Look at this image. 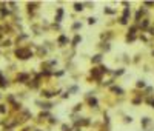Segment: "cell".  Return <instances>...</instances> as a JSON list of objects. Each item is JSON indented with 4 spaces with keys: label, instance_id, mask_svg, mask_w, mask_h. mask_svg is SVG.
Here are the masks:
<instances>
[{
    "label": "cell",
    "instance_id": "obj_15",
    "mask_svg": "<svg viewBox=\"0 0 154 131\" xmlns=\"http://www.w3.org/2000/svg\"><path fill=\"white\" fill-rule=\"evenodd\" d=\"M125 74V68H119V69H114V71H111V76L114 77H120Z\"/></svg>",
    "mask_w": 154,
    "mask_h": 131
},
{
    "label": "cell",
    "instance_id": "obj_13",
    "mask_svg": "<svg viewBox=\"0 0 154 131\" xmlns=\"http://www.w3.org/2000/svg\"><path fill=\"white\" fill-rule=\"evenodd\" d=\"M80 42H82V36H80V34H76V36H74V39L71 40V46H72V48H76V46L79 45Z\"/></svg>",
    "mask_w": 154,
    "mask_h": 131
},
{
    "label": "cell",
    "instance_id": "obj_5",
    "mask_svg": "<svg viewBox=\"0 0 154 131\" xmlns=\"http://www.w3.org/2000/svg\"><path fill=\"white\" fill-rule=\"evenodd\" d=\"M63 14H65V9H63V8H57L56 9V17H54V23L60 25V22L63 19Z\"/></svg>",
    "mask_w": 154,
    "mask_h": 131
},
{
    "label": "cell",
    "instance_id": "obj_26",
    "mask_svg": "<svg viewBox=\"0 0 154 131\" xmlns=\"http://www.w3.org/2000/svg\"><path fill=\"white\" fill-rule=\"evenodd\" d=\"M137 39V36H133V34H126V42H134Z\"/></svg>",
    "mask_w": 154,
    "mask_h": 131
},
{
    "label": "cell",
    "instance_id": "obj_12",
    "mask_svg": "<svg viewBox=\"0 0 154 131\" xmlns=\"http://www.w3.org/2000/svg\"><path fill=\"white\" fill-rule=\"evenodd\" d=\"M72 8H74L76 12H82L85 9V5H83V2H76L74 5H72Z\"/></svg>",
    "mask_w": 154,
    "mask_h": 131
},
{
    "label": "cell",
    "instance_id": "obj_29",
    "mask_svg": "<svg viewBox=\"0 0 154 131\" xmlns=\"http://www.w3.org/2000/svg\"><path fill=\"white\" fill-rule=\"evenodd\" d=\"M49 124H52V125H54V124H59V119L54 117V116H51V117H49Z\"/></svg>",
    "mask_w": 154,
    "mask_h": 131
},
{
    "label": "cell",
    "instance_id": "obj_4",
    "mask_svg": "<svg viewBox=\"0 0 154 131\" xmlns=\"http://www.w3.org/2000/svg\"><path fill=\"white\" fill-rule=\"evenodd\" d=\"M68 43H71V40H69V37L66 36V34H60V36L57 37V45L59 46H66Z\"/></svg>",
    "mask_w": 154,
    "mask_h": 131
},
{
    "label": "cell",
    "instance_id": "obj_34",
    "mask_svg": "<svg viewBox=\"0 0 154 131\" xmlns=\"http://www.w3.org/2000/svg\"><path fill=\"white\" fill-rule=\"evenodd\" d=\"M2 15H9V11H8V9H2Z\"/></svg>",
    "mask_w": 154,
    "mask_h": 131
},
{
    "label": "cell",
    "instance_id": "obj_25",
    "mask_svg": "<svg viewBox=\"0 0 154 131\" xmlns=\"http://www.w3.org/2000/svg\"><path fill=\"white\" fill-rule=\"evenodd\" d=\"M82 107H83L82 103H76V105H74V108H72V113H77V111H80V110H82Z\"/></svg>",
    "mask_w": 154,
    "mask_h": 131
},
{
    "label": "cell",
    "instance_id": "obj_11",
    "mask_svg": "<svg viewBox=\"0 0 154 131\" xmlns=\"http://www.w3.org/2000/svg\"><path fill=\"white\" fill-rule=\"evenodd\" d=\"M102 60H103V54H102V52H99V54H96V56L91 57V63H102Z\"/></svg>",
    "mask_w": 154,
    "mask_h": 131
},
{
    "label": "cell",
    "instance_id": "obj_31",
    "mask_svg": "<svg viewBox=\"0 0 154 131\" xmlns=\"http://www.w3.org/2000/svg\"><path fill=\"white\" fill-rule=\"evenodd\" d=\"M142 103V99H133V105H140Z\"/></svg>",
    "mask_w": 154,
    "mask_h": 131
},
{
    "label": "cell",
    "instance_id": "obj_23",
    "mask_svg": "<svg viewBox=\"0 0 154 131\" xmlns=\"http://www.w3.org/2000/svg\"><path fill=\"white\" fill-rule=\"evenodd\" d=\"M39 117L40 119H46V117H51V114H49V111H42Z\"/></svg>",
    "mask_w": 154,
    "mask_h": 131
},
{
    "label": "cell",
    "instance_id": "obj_20",
    "mask_svg": "<svg viewBox=\"0 0 154 131\" xmlns=\"http://www.w3.org/2000/svg\"><path fill=\"white\" fill-rule=\"evenodd\" d=\"M119 23L122 25V26H126L130 23V19H126V17H120V20H119Z\"/></svg>",
    "mask_w": 154,
    "mask_h": 131
},
{
    "label": "cell",
    "instance_id": "obj_8",
    "mask_svg": "<svg viewBox=\"0 0 154 131\" xmlns=\"http://www.w3.org/2000/svg\"><path fill=\"white\" fill-rule=\"evenodd\" d=\"M35 103H37L39 105V107L43 110V111H49L52 107H54V105L51 103V102H40V100H37V102H35Z\"/></svg>",
    "mask_w": 154,
    "mask_h": 131
},
{
    "label": "cell",
    "instance_id": "obj_9",
    "mask_svg": "<svg viewBox=\"0 0 154 131\" xmlns=\"http://www.w3.org/2000/svg\"><path fill=\"white\" fill-rule=\"evenodd\" d=\"M111 93H114V94H117V96H123V94H125V90L120 88V86H117V85H113V86H111Z\"/></svg>",
    "mask_w": 154,
    "mask_h": 131
},
{
    "label": "cell",
    "instance_id": "obj_35",
    "mask_svg": "<svg viewBox=\"0 0 154 131\" xmlns=\"http://www.w3.org/2000/svg\"><path fill=\"white\" fill-rule=\"evenodd\" d=\"M148 32H150V36H154V28H150Z\"/></svg>",
    "mask_w": 154,
    "mask_h": 131
},
{
    "label": "cell",
    "instance_id": "obj_36",
    "mask_svg": "<svg viewBox=\"0 0 154 131\" xmlns=\"http://www.w3.org/2000/svg\"><path fill=\"white\" fill-rule=\"evenodd\" d=\"M140 40H143V42H147L148 39H147V36H143V34H142V36H140Z\"/></svg>",
    "mask_w": 154,
    "mask_h": 131
},
{
    "label": "cell",
    "instance_id": "obj_39",
    "mask_svg": "<svg viewBox=\"0 0 154 131\" xmlns=\"http://www.w3.org/2000/svg\"><path fill=\"white\" fill-rule=\"evenodd\" d=\"M151 54H153V57H154V49H153V52H151Z\"/></svg>",
    "mask_w": 154,
    "mask_h": 131
},
{
    "label": "cell",
    "instance_id": "obj_7",
    "mask_svg": "<svg viewBox=\"0 0 154 131\" xmlns=\"http://www.w3.org/2000/svg\"><path fill=\"white\" fill-rule=\"evenodd\" d=\"M15 80L19 83H26V82H29V74L28 73H19Z\"/></svg>",
    "mask_w": 154,
    "mask_h": 131
},
{
    "label": "cell",
    "instance_id": "obj_28",
    "mask_svg": "<svg viewBox=\"0 0 154 131\" xmlns=\"http://www.w3.org/2000/svg\"><path fill=\"white\" fill-rule=\"evenodd\" d=\"M52 74H54V76H56V77H62L63 74H65V71H63V69H60V71H54Z\"/></svg>",
    "mask_w": 154,
    "mask_h": 131
},
{
    "label": "cell",
    "instance_id": "obj_2",
    "mask_svg": "<svg viewBox=\"0 0 154 131\" xmlns=\"http://www.w3.org/2000/svg\"><path fill=\"white\" fill-rule=\"evenodd\" d=\"M140 127H142L145 131H153V130H154V122H153L151 117L145 116V117L140 119Z\"/></svg>",
    "mask_w": 154,
    "mask_h": 131
},
{
    "label": "cell",
    "instance_id": "obj_17",
    "mask_svg": "<svg viewBox=\"0 0 154 131\" xmlns=\"http://www.w3.org/2000/svg\"><path fill=\"white\" fill-rule=\"evenodd\" d=\"M137 31H139V26L137 25H131L130 28H128V34H133V36H136Z\"/></svg>",
    "mask_w": 154,
    "mask_h": 131
},
{
    "label": "cell",
    "instance_id": "obj_19",
    "mask_svg": "<svg viewBox=\"0 0 154 131\" xmlns=\"http://www.w3.org/2000/svg\"><path fill=\"white\" fill-rule=\"evenodd\" d=\"M66 91H68V94H76V93L79 91V86H77V85H72V86H69Z\"/></svg>",
    "mask_w": 154,
    "mask_h": 131
},
{
    "label": "cell",
    "instance_id": "obj_16",
    "mask_svg": "<svg viewBox=\"0 0 154 131\" xmlns=\"http://www.w3.org/2000/svg\"><path fill=\"white\" fill-rule=\"evenodd\" d=\"M136 88H142V90H145V88H147V82H145L143 79H139V80L136 82Z\"/></svg>",
    "mask_w": 154,
    "mask_h": 131
},
{
    "label": "cell",
    "instance_id": "obj_22",
    "mask_svg": "<svg viewBox=\"0 0 154 131\" xmlns=\"http://www.w3.org/2000/svg\"><path fill=\"white\" fill-rule=\"evenodd\" d=\"M88 25H96L97 23V17H88Z\"/></svg>",
    "mask_w": 154,
    "mask_h": 131
},
{
    "label": "cell",
    "instance_id": "obj_37",
    "mask_svg": "<svg viewBox=\"0 0 154 131\" xmlns=\"http://www.w3.org/2000/svg\"><path fill=\"white\" fill-rule=\"evenodd\" d=\"M122 5H123V6H126V8H128V6H130V2H122Z\"/></svg>",
    "mask_w": 154,
    "mask_h": 131
},
{
    "label": "cell",
    "instance_id": "obj_40",
    "mask_svg": "<svg viewBox=\"0 0 154 131\" xmlns=\"http://www.w3.org/2000/svg\"><path fill=\"white\" fill-rule=\"evenodd\" d=\"M0 97H2V96H0Z\"/></svg>",
    "mask_w": 154,
    "mask_h": 131
},
{
    "label": "cell",
    "instance_id": "obj_10",
    "mask_svg": "<svg viewBox=\"0 0 154 131\" xmlns=\"http://www.w3.org/2000/svg\"><path fill=\"white\" fill-rule=\"evenodd\" d=\"M99 46L102 48V54H103V52H110V51H111L110 42H102V43H99Z\"/></svg>",
    "mask_w": 154,
    "mask_h": 131
},
{
    "label": "cell",
    "instance_id": "obj_30",
    "mask_svg": "<svg viewBox=\"0 0 154 131\" xmlns=\"http://www.w3.org/2000/svg\"><path fill=\"white\" fill-rule=\"evenodd\" d=\"M123 122H125V124H131V122H133V117H131V116H125Z\"/></svg>",
    "mask_w": 154,
    "mask_h": 131
},
{
    "label": "cell",
    "instance_id": "obj_24",
    "mask_svg": "<svg viewBox=\"0 0 154 131\" xmlns=\"http://www.w3.org/2000/svg\"><path fill=\"white\" fill-rule=\"evenodd\" d=\"M62 131H72V127L68 124H62Z\"/></svg>",
    "mask_w": 154,
    "mask_h": 131
},
{
    "label": "cell",
    "instance_id": "obj_3",
    "mask_svg": "<svg viewBox=\"0 0 154 131\" xmlns=\"http://www.w3.org/2000/svg\"><path fill=\"white\" fill-rule=\"evenodd\" d=\"M86 102H88V105H89L91 108H97V107H99V99L96 97L94 93H91V91L86 94Z\"/></svg>",
    "mask_w": 154,
    "mask_h": 131
},
{
    "label": "cell",
    "instance_id": "obj_27",
    "mask_svg": "<svg viewBox=\"0 0 154 131\" xmlns=\"http://www.w3.org/2000/svg\"><path fill=\"white\" fill-rule=\"evenodd\" d=\"M142 6L143 8H154V2H143Z\"/></svg>",
    "mask_w": 154,
    "mask_h": 131
},
{
    "label": "cell",
    "instance_id": "obj_21",
    "mask_svg": "<svg viewBox=\"0 0 154 131\" xmlns=\"http://www.w3.org/2000/svg\"><path fill=\"white\" fill-rule=\"evenodd\" d=\"M130 15H131V9H130V8H125L122 17H126V19H130Z\"/></svg>",
    "mask_w": 154,
    "mask_h": 131
},
{
    "label": "cell",
    "instance_id": "obj_38",
    "mask_svg": "<svg viewBox=\"0 0 154 131\" xmlns=\"http://www.w3.org/2000/svg\"><path fill=\"white\" fill-rule=\"evenodd\" d=\"M150 107H151V108H153V110H154V99H153V100H151V103H150Z\"/></svg>",
    "mask_w": 154,
    "mask_h": 131
},
{
    "label": "cell",
    "instance_id": "obj_6",
    "mask_svg": "<svg viewBox=\"0 0 154 131\" xmlns=\"http://www.w3.org/2000/svg\"><path fill=\"white\" fill-rule=\"evenodd\" d=\"M89 74H91L93 79H94V80H97V82H100V80H102V76H103V74L100 73V69H99V68H91Z\"/></svg>",
    "mask_w": 154,
    "mask_h": 131
},
{
    "label": "cell",
    "instance_id": "obj_32",
    "mask_svg": "<svg viewBox=\"0 0 154 131\" xmlns=\"http://www.w3.org/2000/svg\"><path fill=\"white\" fill-rule=\"evenodd\" d=\"M68 97H69V94H68V91H65V93L62 94V99H68Z\"/></svg>",
    "mask_w": 154,
    "mask_h": 131
},
{
    "label": "cell",
    "instance_id": "obj_18",
    "mask_svg": "<svg viewBox=\"0 0 154 131\" xmlns=\"http://www.w3.org/2000/svg\"><path fill=\"white\" fill-rule=\"evenodd\" d=\"M82 22H74V23H72V26H71V29L72 31H77V29H82Z\"/></svg>",
    "mask_w": 154,
    "mask_h": 131
},
{
    "label": "cell",
    "instance_id": "obj_14",
    "mask_svg": "<svg viewBox=\"0 0 154 131\" xmlns=\"http://www.w3.org/2000/svg\"><path fill=\"white\" fill-rule=\"evenodd\" d=\"M103 14H106V15H114V14H117V9H114V8H111V6H105V8H103Z\"/></svg>",
    "mask_w": 154,
    "mask_h": 131
},
{
    "label": "cell",
    "instance_id": "obj_1",
    "mask_svg": "<svg viewBox=\"0 0 154 131\" xmlns=\"http://www.w3.org/2000/svg\"><path fill=\"white\" fill-rule=\"evenodd\" d=\"M15 56L20 60H28L32 57V51H29V48H17L15 49Z\"/></svg>",
    "mask_w": 154,
    "mask_h": 131
},
{
    "label": "cell",
    "instance_id": "obj_33",
    "mask_svg": "<svg viewBox=\"0 0 154 131\" xmlns=\"http://www.w3.org/2000/svg\"><path fill=\"white\" fill-rule=\"evenodd\" d=\"M0 113H3V114L6 113V108H5V105H0Z\"/></svg>",
    "mask_w": 154,
    "mask_h": 131
}]
</instances>
